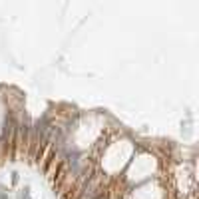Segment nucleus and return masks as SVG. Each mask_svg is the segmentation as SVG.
I'll use <instances>...</instances> for the list:
<instances>
[{"mask_svg": "<svg viewBox=\"0 0 199 199\" xmlns=\"http://www.w3.org/2000/svg\"><path fill=\"white\" fill-rule=\"evenodd\" d=\"M98 199H106V197H104V195H100V197H98Z\"/></svg>", "mask_w": 199, "mask_h": 199, "instance_id": "f257e3e1", "label": "nucleus"}]
</instances>
